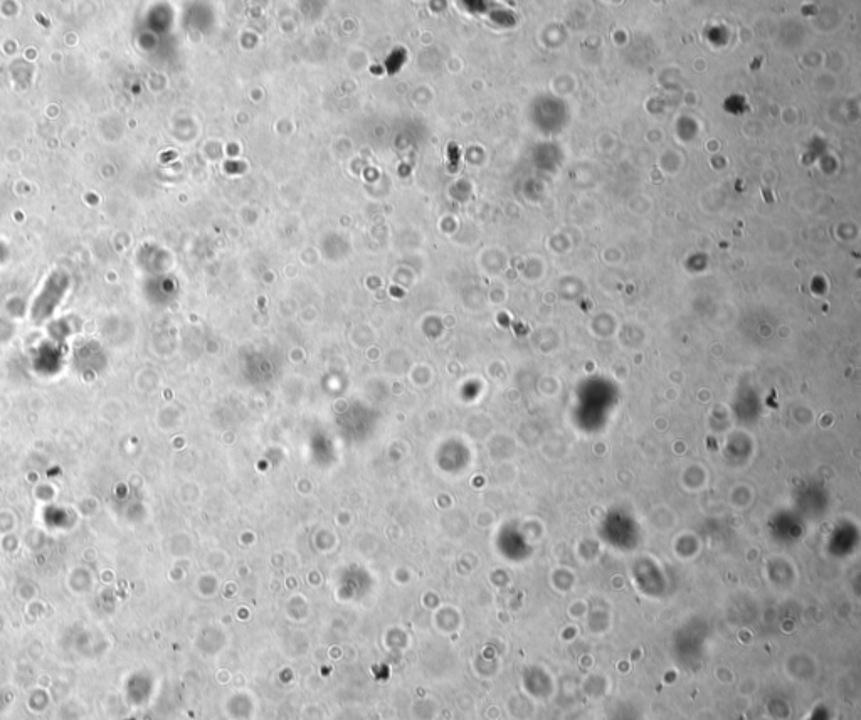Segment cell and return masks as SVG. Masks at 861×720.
<instances>
[{
    "instance_id": "6da1fadb",
    "label": "cell",
    "mask_w": 861,
    "mask_h": 720,
    "mask_svg": "<svg viewBox=\"0 0 861 720\" xmlns=\"http://www.w3.org/2000/svg\"><path fill=\"white\" fill-rule=\"evenodd\" d=\"M66 288H68V276L63 275V273H54L37 298L36 305H34V318L44 320V318L49 317L66 292Z\"/></svg>"
}]
</instances>
